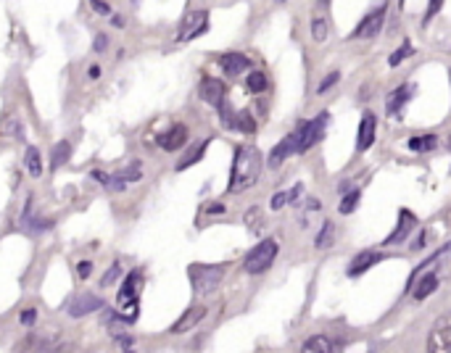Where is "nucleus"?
Masks as SVG:
<instances>
[{
	"mask_svg": "<svg viewBox=\"0 0 451 353\" xmlns=\"http://www.w3.org/2000/svg\"><path fill=\"white\" fill-rule=\"evenodd\" d=\"M261 174V153L253 145H240L232 161V174H230V193H243L256 185Z\"/></svg>",
	"mask_w": 451,
	"mask_h": 353,
	"instance_id": "nucleus-1",
	"label": "nucleus"
},
{
	"mask_svg": "<svg viewBox=\"0 0 451 353\" xmlns=\"http://www.w3.org/2000/svg\"><path fill=\"white\" fill-rule=\"evenodd\" d=\"M277 240H261L259 246L251 250L246 261H243V269L249 271V274H261V271H267L272 266V261L277 259Z\"/></svg>",
	"mask_w": 451,
	"mask_h": 353,
	"instance_id": "nucleus-2",
	"label": "nucleus"
},
{
	"mask_svg": "<svg viewBox=\"0 0 451 353\" xmlns=\"http://www.w3.org/2000/svg\"><path fill=\"white\" fill-rule=\"evenodd\" d=\"M222 277H225L222 266H201V264L190 266V280H193V287L198 295L212 293L214 287L222 283Z\"/></svg>",
	"mask_w": 451,
	"mask_h": 353,
	"instance_id": "nucleus-3",
	"label": "nucleus"
},
{
	"mask_svg": "<svg viewBox=\"0 0 451 353\" xmlns=\"http://www.w3.org/2000/svg\"><path fill=\"white\" fill-rule=\"evenodd\" d=\"M327 119H330V114H320V117L311 119V121H306V124L296 132V140H298L296 151H298V153H304V151H309V148H314V145L322 140L325 127H327Z\"/></svg>",
	"mask_w": 451,
	"mask_h": 353,
	"instance_id": "nucleus-4",
	"label": "nucleus"
},
{
	"mask_svg": "<svg viewBox=\"0 0 451 353\" xmlns=\"http://www.w3.org/2000/svg\"><path fill=\"white\" fill-rule=\"evenodd\" d=\"M427 351L430 353H451V311L433 324L430 338H427Z\"/></svg>",
	"mask_w": 451,
	"mask_h": 353,
	"instance_id": "nucleus-5",
	"label": "nucleus"
},
{
	"mask_svg": "<svg viewBox=\"0 0 451 353\" xmlns=\"http://www.w3.org/2000/svg\"><path fill=\"white\" fill-rule=\"evenodd\" d=\"M209 27V13L206 11H188L185 13V19L179 24V32H177V40L179 43H185V40H193V37H198Z\"/></svg>",
	"mask_w": 451,
	"mask_h": 353,
	"instance_id": "nucleus-6",
	"label": "nucleus"
},
{
	"mask_svg": "<svg viewBox=\"0 0 451 353\" xmlns=\"http://www.w3.org/2000/svg\"><path fill=\"white\" fill-rule=\"evenodd\" d=\"M383 22H385V8L380 6V8H375V11L369 13V16H364L362 19V24L356 27L354 37H359V40H367V37H375L383 29Z\"/></svg>",
	"mask_w": 451,
	"mask_h": 353,
	"instance_id": "nucleus-7",
	"label": "nucleus"
},
{
	"mask_svg": "<svg viewBox=\"0 0 451 353\" xmlns=\"http://www.w3.org/2000/svg\"><path fill=\"white\" fill-rule=\"evenodd\" d=\"M140 285H142L140 271H132L130 277H127V283L121 285V290H119V298H117L119 308L130 306V303H138V295H140Z\"/></svg>",
	"mask_w": 451,
	"mask_h": 353,
	"instance_id": "nucleus-8",
	"label": "nucleus"
},
{
	"mask_svg": "<svg viewBox=\"0 0 451 353\" xmlns=\"http://www.w3.org/2000/svg\"><path fill=\"white\" fill-rule=\"evenodd\" d=\"M98 308H103V301L98 295L84 293V295H77L69 303V314L71 317H84V314H93Z\"/></svg>",
	"mask_w": 451,
	"mask_h": 353,
	"instance_id": "nucleus-9",
	"label": "nucleus"
},
{
	"mask_svg": "<svg viewBox=\"0 0 451 353\" xmlns=\"http://www.w3.org/2000/svg\"><path fill=\"white\" fill-rule=\"evenodd\" d=\"M188 142V130L182 127V124H175V127H169V130L158 137V145L164 148V151H177Z\"/></svg>",
	"mask_w": 451,
	"mask_h": 353,
	"instance_id": "nucleus-10",
	"label": "nucleus"
},
{
	"mask_svg": "<svg viewBox=\"0 0 451 353\" xmlns=\"http://www.w3.org/2000/svg\"><path fill=\"white\" fill-rule=\"evenodd\" d=\"M201 98L206 103H212V106H222L225 103V84L219 82V80H203L201 82Z\"/></svg>",
	"mask_w": 451,
	"mask_h": 353,
	"instance_id": "nucleus-11",
	"label": "nucleus"
},
{
	"mask_svg": "<svg viewBox=\"0 0 451 353\" xmlns=\"http://www.w3.org/2000/svg\"><path fill=\"white\" fill-rule=\"evenodd\" d=\"M219 66L225 71L227 77H237V74H243V71L251 66V61L243 56V53H227L219 59Z\"/></svg>",
	"mask_w": 451,
	"mask_h": 353,
	"instance_id": "nucleus-12",
	"label": "nucleus"
},
{
	"mask_svg": "<svg viewBox=\"0 0 451 353\" xmlns=\"http://www.w3.org/2000/svg\"><path fill=\"white\" fill-rule=\"evenodd\" d=\"M296 148H298V140H296V132H293V135H288V137H285V140L274 148L272 153H269V166H272V169H277V166L283 164L288 156L296 153Z\"/></svg>",
	"mask_w": 451,
	"mask_h": 353,
	"instance_id": "nucleus-13",
	"label": "nucleus"
},
{
	"mask_svg": "<svg viewBox=\"0 0 451 353\" xmlns=\"http://www.w3.org/2000/svg\"><path fill=\"white\" fill-rule=\"evenodd\" d=\"M378 261H383V253L380 250H362L354 261H351V266H348V274L356 277V274H362V271H367L369 266H375Z\"/></svg>",
	"mask_w": 451,
	"mask_h": 353,
	"instance_id": "nucleus-14",
	"label": "nucleus"
},
{
	"mask_svg": "<svg viewBox=\"0 0 451 353\" xmlns=\"http://www.w3.org/2000/svg\"><path fill=\"white\" fill-rule=\"evenodd\" d=\"M375 117L372 114H364L362 117V124H359V140H356V148L359 151H367L369 145L375 142Z\"/></svg>",
	"mask_w": 451,
	"mask_h": 353,
	"instance_id": "nucleus-15",
	"label": "nucleus"
},
{
	"mask_svg": "<svg viewBox=\"0 0 451 353\" xmlns=\"http://www.w3.org/2000/svg\"><path fill=\"white\" fill-rule=\"evenodd\" d=\"M203 314H206V308H203V306H193L190 311H185V314H182V317L175 322L172 332H175V335H182V332H188L190 327H195V324L201 322Z\"/></svg>",
	"mask_w": 451,
	"mask_h": 353,
	"instance_id": "nucleus-16",
	"label": "nucleus"
},
{
	"mask_svg": "<svg viewBox=\"0 0 451 353\" xmlns=\"http://www.w3.org/2000/svg\"><path fill=\"white\" fill-rule=\"evenodd\" d=\"M412 227H415V216L409 211H401L399 213V227H396V232H391V235L385 237V246H396V243L406 240V235H409Z\"/></svg>",
	"mask_w": 451,
	"mask_h": 353,
	"instance_id": "nucleus-17",
	"label": "nucleus"
},
{
	"mask_svg": "<svg viewBox=\"0 0 451 353\" xmlns=\"http://www.w3.org/2000/svg\"><path fill=\"white\" fill-rule=\"evenodd\" d=\"M412 93H415V87L412 84H401L399 90H393L391 98H388V103H385V111L391 114V117H396L399 111H401V106L412 98Z\"/></svg>",
	"mask_w": 451,
	"mask_h": 353,
	"instance_id": "nucleus-18",
	"label": "nucleus"
},
{
	"mask_svg": "<svg viewBox=\"0 0 451 353\" xmlns=\"http://www.w3.org/2000/svg\"><path fill=\"white\" fill-rule=\"evenodd\" d=\"M301 353H335V343L325 335H314L301 345Z\"/></svg>",
	"mask_w": 451,
	"mask_h": 353,
	"instance_id": "nucleus-19",
	"label": "nucleus"
},
{
	"mask_svg": "<svg viewBox=\"0 0 451 353\" xmlns=\"http://www.w3.org/2000/svg\"><path fill=\"white\" fill-rule=\"evenodd\" d=\"M436 145H438V137H436V135H417V137H409V148H412V151H420V153L433 151Z\"/></svg>",
	"mask_w": 451,
	"mask_h": 353,
	"instance_id": "nucleus-20",
	"label": "nucleus"
},
{
	"mask_svg": "<svg viewBox=\"0 0 451 353\" xmlns=\"http://www.w3.org/2000/svg\"><path fill=\"white\" fill-rule=\"evenodd\" d=\"M436 285H438V277H436V271H430V274H425V277L420 280V285H417L415 298H417V301H422V298H427V295L436 290Z\"/></svg>",
	"mask_w": 451,
	"mask_h": 353,
	"instance_id": "nucleus-21",
	"label": "nucleus"
},
{
	"mask_svg": "<svg viewBox=\"0 0 451 353\" xmlns=\"http://www.w3.org/2000/svg\"><path fill=\"white\" fill-rule=\"evenodd\" d=\"M327 32H330V24H327V19H325L322 13H314V19H311V35H314V40H317V43H322V40L327 37Z\"/></svg>",
	"mask_w": 451,
	"mask_h": 353,
	"instance_id": "nucleus-22",
	"label": "nucleus"
},
{
	"mask_svg": "<svg viewBox=\"0 0 451 353\" xmlns=\"http://www.w3.org/2000/svg\"><path fill=\"white\" fill-rule=\"evenodd\" d=\"M69 153H71V145H69V142H66V140L59 142V145L53 148V153H50V166H53V169H59V166L64 164L66 158H69Z\"/></svg>",
	"mask_w": 451,
	"mask_h": 353,
	"instance_id": "nucleus-23",
	"label": "nucleus"
},
{
	"mask_svg": "<svg viewBox=\"0 0 451 353\" xmlns=\"http://www.w3.org/2000/svg\"><path fill=\"white\" fill-rule=\"evenodd\" d=\"M27 172L32 176H40L43 174V164H40V153H37V148H27Z\"/></svg>",
	"mask_w": 451,
	"mask_h": 353,
	"instance_id": "nucleus-24",
	"label": "nucleus"
},
{
	"mask_svg": "<svg viewBox=\"0 0 451 353\" xmlns=\"http://www.w3.org/2000/svg\"><path fill=\"white\" fill-rule=\"evenodd\" d=\"M298 195H301V185H296V188L288 190V193H277V195H272V209H274V211H277V209H283L285 203L296 200Z\"/></svg>",
	"mask_w": 451,
	"mask_h": 353,
	"instance_id": "nucleus-25",
	"label": "nucleus"
},
{
	"mask_svg": "<svg viewBox=\"0 0 451 353\" xmlns=\"http://www.w3.org/2000/svg\"><path fill=\"white\" fill-rule=\"evenodd\" d=\"M206 145H209V140H201V142H198V148H195V151H190V153L185 156V158H182V161L177 164V169H188L190 164H198V158L203 156V151H206Z\"/></svg>",
	"mask_w": 451,
	"mask_h": 353,
	"instance_id": "nucleus-26",
	"label": "nucleus"
},
{
	"mask_svg": "<svg viewBox=\"0 0 451 353\" xmlns=\"http://www.w3.org/2000/svg\"><path fill=\"white\" fill-rule=\"evenodd\" d=\"M246 84H249L251 93H264V90H267V77H264L261 71H253V74H249Z\"/></svg>",
	"mask_w": 451,
	"mask_h": 353,
	"instance_id": "nucleus-27",
	"label": "nucleus"
},
{
	"mask_svg": "<svg viewBox=\"0 0 451 353\" xmlns=\"http://www.w3.org/2000/svg\"><path fill=\"white\" fill-rule=\"evenodd\" d=\"M332 237H335V224L332 222H325L322 227V232L317 235V248H327L332 243Z\"/></svg>",
	"mask_w": 451,
	"mask_h": 353,
	"instance_id": "nucleus-28",
	"label": "nucleus"
},
{
	"mask_svg": "<svg viewBox=\"0 0 451 353\" xmlns=\"http://www.w3.org/2000/svg\"><path fill=\"white\" fill-rule=\"evenodd\" d=\"M356 203H359V190H351V193L341 200V213H351L356 209Z\"/></svg>",
	"mask_w": 451,
	"mask_h": 353,
	"instance_id": "nucleus-29",
	"label": "nucleus"
},
{
	"mask_svg": "<svg viewBox=\"0 0 451 353\" xmlns=\"http://www.w3.org/2000/svg\"><path fill=\"white\" fill-rule=\"evenodd\" d=\"M235 127H237V130H243V132H253V130H256L253 119H251V114H246V111L235 117Z\"/></svg>",
	"mask_w": 451,
	"mask_h": 353,
	"instance_id": "nucleus-30",
	"label": "nucleus"
},
{
	"mask_svg": "<svg viewBox=\"0 0 451 353\" xmlns=\"http://www.w3.org/2000/svg\"><path fill=\"white\" fill-rule=\"evenodd\" d=\"M409 53H412V45H409V43H404V45L399 47V50H396V53H393L391 59H388V63H391V66H399V63H401V61L406 59V56H409Z\"/></svg>",
	"mask_w": 451,
	"mask_h": 353,
	"instance_id": "nucleus-31",
	"label": "nucleus"
},
{
	"mask_svg": "<svg viewBox=\"0 0 451 353\" xmlns=\"http://www.w3.org/2000/svg\"><path fill=\"white\" fill-rule=\"evenodd\" d=\"M259 216H261V211H259V209H253V211H249V213H246V222H249V227H251V230H253V232H259V230H261Z\"/></svg>",
	"mask_w": 451,
	"mask_h": 353,
	"instance_id": "nucleus-32",
	"label": "nucleus"
},
{
	"mask_svg": "<svg viewBox=\"0 0 451 353\" xmlns=\"http://www.w3.org/2000/svg\"><path fill=\"white\" fill-rule=\"evenodd\" d=\"M119 274H121V266H119V264H114V266L108 269V274H103V280H101V285H103V287H106V285H111V283H114V280L119 277Z\"/></svg>",
	"mask_w": 451,
	"mask_h": 353,
	"instance_id": "nucleus-33",
	"label": "nucleus"
},
{
	"mask_svg": "<svg viewBox=\"0 0 451 353\" xmlns=\"http://www.w3.org/2000/svg\"><path fill=\"white\" fill-rule=\"evenodd\" d=\"M77 274H80L82 280H87V277L93 274V264H90V261H80V264H77Z\"/></svg>",
	"mask_w": 451,
	"mask_h": 353,
	"instance_id": "nucleus-34",
	"label": "nucleus"
},
{
	"mask_svg": "<svg viewBox=\"0 0 451 353\" xmlns=\"http://www.w3.org/2000/svg\"><path fill=\"white\" fill-rule=\"evenodd\" d=\"M338 77H341V74H338V71H332L330 77H327V80H325V82L320 84V93H325V90H327V87H332V84L338 82Z\"/></svg>",
	"mask_w": 451,
	"mask_h": 353,
	"instance_id": "nucleus-35",
	"label": "nucleus"
},
{
	"mask_svg": "<svg viewBox=\"0 0 451 353\" xmlns=\"http://www.w3.org/2000/svg\"><path fill=\"white\" fill-rule=\"evenodd\" d=\"M35 308H27V311H24L22 314V324H32V322H35Z\"/></svg>",
	"mask_w": 451,
	"mask_h": 353,
	"instance_id": "nucleus-36",
	"label": "nucleus"
},
{
	"mask_svg": "<svg viewBox=\"0 0 451 353\" xmlns=\"http://www.w3.org/2000/svg\"><path fill=\"white\" fill-rule=\"evenodd\" d=\"M108 45V37L106 35H98L95 37V50H103Z\"/></svg>",
	"mask_w": 451,
	"mask_h": 353,
	"instance_id": "nucleus-37",
	"label": "nucleus"
},
{
	"mask_svg": "<svg viewBox=\"0 0 451 353\" xmlns=\"http://www.w3.org/2000/svg\"><path fill=\"white\" fill-rule=\"evenodd\" d=\"M93 8L95 11H101V13H111V6H108V3H98V0H95Z\"/></svg>",
	"mask_w": 451,
	"mask_h": 353,
	"instance_id": "nucleus-38",
	"label": "nucleus"
},
{
	"mask_svg": "<svg viewBox=\"0 0 451 353\" xmlns=\"http://www.w3.org/2000/svg\"><path fill=\"white\" fill-rule=\"evenodd\" d=\"M438 8H441V3H430V6H427V16H425V22H427V19H430V16H433V13L438 11Z\"/></svg>",
	"mask_w": 451,
	"mask_h": 353,
	"instance_id": "nucleus-39",
	"label": "nucleus"
},
{
	"mask_svg": "<svg viewBox=\"0 0 451 353\" xmlns=\"http://www.w3.org/2000/svg\"><path fill=\"white\" fill-rule=\"evenodd\" d=\"M449 148H451V137H449Z\"/></svg>",
	"mask_w": 451,
	"mask_h": 353,
	"instance_id": "nucleus-40",
	"label": "nucleus"
}]
</instances>
